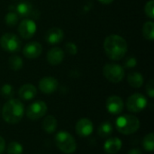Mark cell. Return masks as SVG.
<instances>
[{"instance_id": "cell-1", "label": "cell", "mask_w": 154, "mask_h": 154, "mask_svg": "<svg viewBox=\"0 0 154 154\" xmlns=\"http://www.w3.org/2000/svg\"><path fill=\"white\" fill-rule=\"evenodd\" d=\"M104 50L110 60H119L126 54L127 42L118 34H110L105 39Z\"/></svg>"}, {"instance_id": "cell-2", "label": "cell", "mask_w": 154, "mask_h": 154, "mask_svg": "<svg viewBox=\"0 0 154 154\" xmlns=\"http://www.w3.org/2000/svg\"><path fill=\"white\" fill-rule=\"evenodd\" d=\"M24 115L23 104L19 99L11 98L3 106L2 116L3 119L10 125L19 123Z\"/></svg>"}, {"instance_id": "cell-3", "label": "cell", "mask_w": 154, "mask_h": 154, "mask_svg": "<svg viewBox=\"0 0 154 154\" xmlns=\"http://www.w3.org/2000/svg\"><path fill=\"white\" fill-rule=\"evenodd\" d=\"M116 126L120 134L129 135L138 131L140 128V121L134 116L124 115L116 119Z\"/></svg>"}, {"instance_id": "cell-4", "label": "cell", "mask_w": 154, "mask_h": 154, "mask_svg": "<svg viewBox=\"0 0 154 154\" xmlns=\"http://www.w3.org/2000/svg\"><path fill=\"white\" fill-rule=\"evenodd\" d=\"M55 143L60 151L66 154L73 153L77 149V143L75 139L66 131H60L56 134Z\"/></svg>"}, {"instance_id": "cell-5", "label": "cell", "mask_w": 154, "mask_h": 154, "mask_svg": "<svg viewBox=\"0 0 154 154\" xmlns=\"http://www.w3.org/2000/svg\"><path fill=\"white\" fill-rule=\"evenodd\" d=\"M104 77L112 83H119L125 78V69L122 66L116 63H107L103 68Z\"/></svg>"}, {"instance_id": "cell-6", "label": "cell", "mask_w": 154, "mask_h": 154, "mask_svg": "<svg viewBox=\"0 0 154 154\" xmlns=\"http://www.w3.org/2000/svg\"><path fill=\"white\" fill-rule=\"evenodd\" d=\"M21 40L14 33L6 32L0 38L1 48L7 52H16L21 49Z\"/></svg>"}, {"instance_id": "cell-7", "label": "cell", "mask_w": 154, "mask_h": 154, "mask_svg": "<svg viewBox=\"0 0 154 154\" xmlns=\"http://www.w3.org/2000/svg\"><path fill=\"white\" fill-rule=\"evenodd\" d=\"M147 103L148 101L143 94L135 93L128 97L126 101V107L128 111L132 113H140L146 107Z\"/></svg>"}, {"instance_id": "cell-8", "label": "cell", "mask_w": 154, "mask_h": 154, "mask_svg": "<svg viewBox=\"0 0 154 154\" xmlns=\"http://www.w3.org/2000/svg\"><path fill=\"white\" fill-rule=\"evenodd\" d=\"M48 110L47 105L43 101H36L31 104L27 110H26V116L30 120L36 121L38 119H41L46 115V112Z\"/></svg>"}, {"instance_id": "cell-9", "label": "cell", "mask_w": 154, "mask_h": 154, "mask_svg": "<svg viewBox=\"0 0 154 154\" xmlns=\"http://www.w3.org/2000/svg\"><path fill=\"white\" fill-rule=\"evenodd\" d=\"M36 32V24L31 19L23 20L18 25V33L19 35L25 40L32 38Z\"/></svg>"}, {"instance_id": "cell-10", "label": "cell", "mask_w": 154, "mask_h": 154, "mask_svg": "<svg viewBox=\"0 0 154 154\" xmlns=\"http://www.w3.org/2000/svg\"><path fill=\"white\" fill-rule=\"evenodd\" d=\"M9 10L15 12L19 17L29 18V17L33 16V14H34L33 7H32V4L29 2H20L17 5H10Z\"/></svg>"}, {"instance_id": "cell-11", "label": "cell", "mask_w": 154, "mask_h": 154, "mask_svg": "<svg viewBox=\"0 0 154 154\" xmlns=\"http://www.w3.org/2000/svg\"><path fill=\"white\" fill-rule=\"evenodd\" d=\"M106 109L108 113L112 115H119L123 112L125 108V104L123 99L118 96H111L107 98L106 103Z\"/></svg>"}, {"instance_id": "cell-12", "label": "cell", "mask_w": 154, "mask_h": 154, "mask_svg": "<svg viewBox=\"0 0 154 154\" xmlns=\"http://www.w3.org/2000/svg\"><path fill=\"white\" fill-rule=\"evenodd\" d=\"M58 80L53 77H44L39 81V88L44 94H51L58 88Z\"/></svg>"}, {"instance_id": "cell-13", "label": "cell", "mask_w": 154, "mask_h": 154, "mask_svg": "<svg viewBox=\"0 0 154 154\" xmlns=\"http://www.w3.org/2000/svg\"><path fill=\"white\" fill-rule=\"evenodd\" d=\"M94 127L90 119L88 118H81L76 124V132L81 137L89 136L93 133Z\"/></svg>"}, {"instance_id": "cell-14", "label": "cell", "mask_w": 154, "mask_h": 154, "mask_svg": "<svg viewBox=\"0 0 154 154\" xmlns=\"http://www.w3.org/2000/svg\"><path fill=\"white\" fill-rule=\"evenodd\" d=\"M42 46L37 42H28L24 45L23 49V54L27 59H36L42 54Z\"/></svg>"}, {"instance_id": "cell-15", "label": "cell", "mask_w": 154, "mask_h": 154, "mask_svg": "<svg viewBox=\"0 0 154 154\" xmlns=\"http://www.w3.org/2000/svg\"><path fill=\"white\" fill-rule=\"evenodd\" d=\"M64 51L59 47H53L48 51L46 55V60L49 64L52 66H57L60 64L64 60Z\"/></svg>"}, {"instance_id": "cell-16", "label": "cell", "mask_w": 154, "mask_h": 154, "mask_svg": "<svg viewBox=\"0 0 154 154\" xmlns=\"http://www.w3.org/2000/svg\"><path fill=\"white\" fill-rule=\"evenodd\" d=\"M63 38H64L63 31L57 27L49 29L45 34V41L51 45L60 43V42H62Z\"/></svg>"}, {"instance_id": "cell-17", "label": "cell", "mask_w": 154, "mask_h": 154, "mask_svg": "<svg viewBox=\"0 0 154 154\" xmlns=\"http://www.w3.org/2000/svg\"><path fill=\"white\" fill-rule=\"evenodd\" d=\"M37 94V89L36 88L32 85V84H24L23 85L18 91L19 97L23 100H32V98L35 97Z\"/></svg>"}, {"instance_id": "cell-18", "label": "cell", "mask_w": 154, "mask_h": 154, "mask_svg": "<svg viewBox=\"0 0 154 154\" xmlns=\"http://www.w3.org/2000/svg\"><path fill=\"white\" fill-rule=\"evenodd\" d=\"M122 148V142L119 138L114 137L106 141L104 144V150L108 154L117 153Z\"/></svg>"}, {"instance_id": "cell-19", "label": "cell", "mask_w": 154, "mask_h": 154, "mask_svg": "<svg viewBox=\"0 0 154 154\" xmlns=\"http://www.w3.org/2000/svg\"><path fill=\"white\" fill-rule=\"evenodd\" d=\"M58 125V122L56 118L52 116H46L42 121V129L47 134H52L56 131Z\"/></svg>"}, {"instance_id": "cell-20", "label": "cell", "mask_w": 154, "mask_h": 154, "mask_svg": "<svg viewBox=\"0 0 154 154\" xmlns=\"http://www.w3.org/2000/svg\"><path fill=\"white\" fill-rule=\"evenodd\" d=\"M127 81L131 87L134 88H139L143 84V77L139 72H131L127 76Z\"/></svg>"}, {"instance_id": "cell-21", "label": "cell", "mask_w": 154, "mask_h": 154, "mask_svg": "<svg viewBox=\"0 0 154 154\" xmlns=\"http://www.w3.org/2000/svg\"><path fill=\"white\" fill-rule=\"evenodd\" d=\"M8 65H9V68L12 70L17 71V70H19V69H21L23 68V59L20 56L13 55L8 60Z\"/></svg>"}, {"instance_id": "cell-22", "label": "cell", "mask_w": 154, "mask_h": 154, "mask_svg": "<svg viewBox=\"0 0 154 154\" xmlns=\"http://www.w3.org/2000/svg\"><path fill=\"white\" fill-rule=\"evenodd\" d=\"M98 135L102 138L108 137L112 133H113V125L109 122H104L102 123L97 130Z\"/></svg>"}, {"instance_id": "cell-23", "label": "cell", "mask_w": 154, "mask_h": 154, "mask_svg": "<svg viewBox=\"0 0 154 154\" xmlns=\"http://www.w3.org/2000/svg\"><path fill=\"white\" fill-rule=\"evenodd\" d=\"M143 37L149 41H152L154 39V23L152 21H148L143 24Z\"/></svg>"}, {"instance_id": "cell-24", "label": "cell", "mask_w": 154, "mask_h": 154, "mask_svg": "<svg viewBox=\"0 0 154 154\" xmlns=\"http://www.w3.org/2000/svg\"><path fill=\"white\" fill-rule=\"evenodd\" d=\"M143 146L144 150L148 152H152L154 150V135L153 133H150L143 138Z\"/></svg>"}, {"instance_id": "cell-25", "label": "cell", "mask_w": 154, "mask_h": 154, "mask_svg": "<svg viewBox=\"0 0 154 154\" xmlns=\"http://www.w3.org/2000/svg\"><path fill=\"white\" fill-rule=\"evenodd\" d=\"M5 23L10 26V27H13V26H15L17 23H18V21H19V16L17 15V14L14 11H10L6 14L5 17Z\"/></svg>"}, {"instance_id": "cell-26", "label": "cell", "mask_w": 154, "mask_h": 154, "mask_svg": "<svg viewBox=\"0 0 154 154\" xmlns=\"http://www.w3.org/2000/svg\"><path fill=\"white\" fill-rule=\"evenodd\" d=\"M0 92H1L2 97L5 99H11V98H13V97L14 95V89L13 86L10 84H5L1 88Z\"/></svg>"}, {"instance_id": "cell-27", "label": "cell", "mask_w": 154, "mask_h": 154, "mask_svg": "<svg viewBox=\"0 0 154 154\" xmlns=\"http://www.w3.org/2000/svg\"><path fill=\"white\" fill-rule=\"evenodd\" d=\"M23 146L15 141L7 145V154H23Z\"/></svg>"}, {"instance_id": "cell-28", "label": "cell", "mask_w": 154, "mask_h": 154, "mask_svg": "<svg viewBox=\"0 0 154 154\" xmlns=\"http://www.w3.org/2000/svg\"><path fill=\"white\" fill-rule=\"evenodd\" d=\"M144 11L145 14L148 17H150L151 19L154 18V1L153 0H150L149 2L146 3L145 7H144Z\"/></svg>"}, {"instance_id": "cell-29", "label": "cell", "mask_w": 154, "mask_h": 154, "mask_svg": "<svg viewBox=\"0 0 154 154\" xmlns=\"http://www.w3.org/2000/svg\"><path fill=\"white\" fill-rule=\"evenodd\" d=\"M65 49L67 51L68 53H69L70 55H75L78 52V47L75 43L73 42H68L65 45Z\"/></svg>"}, {"instance_id": "cell-30", "label": "cell", "mask_w": 154, "mask_h": 154, "mask_svg": "<svg viewBox=\"0 0 154 154\" xmlns=\"http://www.w3.org/2000/svg\"><path fill=\"white\" fill-rule=\"evenodd\" d=\"M137 64V60L134 57H128L125 60V67L127 69H132L134 68Z\"/></svg>"}, {"instance_id": "cell-31", "label": "cell", "mask_w": 154, "mask_h": 154, "mask_svg": "<svg viewBox=\"0 0 154 154\" xmlns=\"http://www.w3.org/2000/svg\"><path fill=\"white\" fill-rule=\"evenodd\" d=\"M146 92H147V95L151 97V98H153L154 97V81L152 79H151L147 85H146Z\"/></svg>"}, {"instance_id": "cell-32", "label": "cell", "mask_w": 154, "mask_h": 154, "mask_svg": "<svg viewBox=\"0 0 154 154\" xmlns=\"http://www.w3.org/2000/svg\"><path fill=\"white\" fill-rule=\"evenodd\" d=\"M5 142L3 137L0 136V154H2L5 152Z\"/></svg>"}, {"instance_id": "cell-33", "label": "cell", "mask_w": 154, "mask_h": 154, "mask_svg": "<svg viewBox=\"0 0 154 154\" xmlns=\"http://www.w3.org/2000/svg\"><path fill=\"white\" fill-rule=\"evenodd\" d=\"M128 154H143L142 152V151L141 150H139V149H137V148H134V149H132Z\"/></svg>"}, {"instance_id": "cell-34", "label": "cell", "mask_w": 154, "mask_h": 154, "mask_svg": "<svg viewBox=\"0 0 154 154\" xmlns=\"http://www.w3.org/2000/svg\"><path fill=\"white\" fill-rule=\"evenodd\" d=\"M100 3H102V4H104V5H109V4H111L114 0H98Z\"/></svg>"}]
</instances>
